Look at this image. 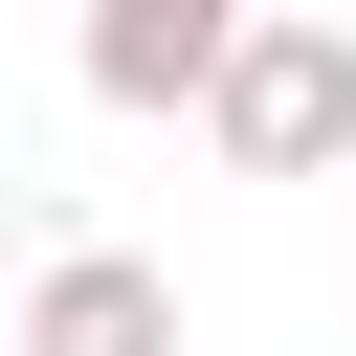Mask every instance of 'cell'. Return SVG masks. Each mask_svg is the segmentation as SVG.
<instances>
[{
	"instance_id": "obj_1",
	"label": "cell",
	"mask_w": 356,
	"mask_h": 356,
	"mask_svg": "<svg viewBox=\"0 0 356 356\" xmlns=\"http://www.w3.org/2000/svg\"><path fill=\"white\" fill-rule=\"evenodd\" d=\"M200 134H222L245 178H334V156H356V22L267 0V22H245V67L200 89Z\"/></svg>"
},
{
	"instance_id": "obj_2",
	"label": "cell",
	"mask_w": 356,
	"mask_h": 356,
	"mask_svg": "<svg viewBox=\"0 0 356 356\" xmlns=\"http://www.w3.org/2000/svg\"><path fill=\"white\" fill-rule=\"evenodd\" d=\"M245 22H267V0H89V89H111V111H200V89L245 67Z\"/></svg>"
},
{
	"instance_id": "obj_3",
	"label": "cell",
	"mask_w": 356,
	"mask_h": 356,
	"mask_svg": "<svg viewBox=\"0 0 356 356\" xmlns=\"http://www.w3.org/2000/svg\"><path fill=\"white\" fill-rule=\"evenodd\" d=\"M22 356H178V267H134V245H44Z\"/></svg>"
}]
</instances>
